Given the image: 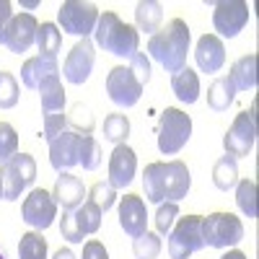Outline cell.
<instances>
[{
  "label": "cell",
  "instance_id": "6da1fadb",
  "mask_svg": "<svg viewBox=\"0 0 259 259\" xmlns=\"http://www.w3.org/2000/svg\"><path fill=\"white\" fill-rule=\"evenodd\" d=\"M189 184H192V177L184 161H166V163L156 161V163H148L143 171L145 197L153 205L184 200Z\"/></svg>",
  "mask_w": 259,
  "mask_h": 259
},
{
  "label": "cell",
  "instance_id": "7a4b0ae2",
  "mask_svg": "<svg viewBox=\"0 0 259 259\" xmlns=\"http://www.w3.org/2000/svg\"><path fill=\"white\" fill-rule=\"evenodd\" d=\"M189 26L182 18H171L166 29L156 31L148 39V52L153 60H158L168 73H179L182 68H187V52H189Z\"/></svg>",
  "mask_w": 259,
  "mask_h": 259
},
{
  "label": "cell",
  "instance_id": "3957f363",
  "mask_svg": "<svg viewBox=\"0 0 259 259\" xmlns=\"http://www.w3.org/2000/svg\"><path fill=\"white\" fill-rule=\"evenodd\" d=\"M94 39L104 52H109L114 57H124V60H133L138 55V47H140L138 29L124 24V21H119V16L112 13V11L99 13V24L94 29Z\"/></svg>",
  "mask_w": 259,
  "mask_h": 259
},
{
  "label": "cell",
  "instance_id": "277c9868",
  "mask_svg": "<svg viewBox=\"0 0 259 259\" xmlns=\"http://www.w3.org/2000/svg\"><path fill=\"white\" fill-rule=\"evenodd\" d=\"M192 138V119L177 106H166L158 122V150L163 156H177Z\"/></svg>",
  "mask_w": 259,
  "mask_h": 259
},
{
  "label": "cell",
  "instance_id": "5b68a950",
  "mask_svg": "<svg viewBox=\"0 0 259 259\" xmlns=\"http://www.w3.org/2000/svg\"><path fill=\"white\" fill-rule=\"evenodd\" d=\"M244 239V223L233 212H212L202 218V244L212 249H228Z\"/></svg>",
  "mask_w": 259,
  "mask_h": 259
},
{
  "label": "cell",
  "instance_id": "8992f818",
  "mask_svg": "<svg viewBox=\"0 0 259 259\" xmlns=\"http://www.w3.org/2000/svg\"><path fill=\"white\" fill-rule=\"evenodd\" d=\"M205 249L202 244V215H184L168 231V256L189 259L194 251Z\"/></svg>",
  "mask_w": 259,
  "mask_h": 259
},
{
  "label": "cell",
  "instance_id": "52a82bcc",
  "mask_svg": "<svg viewBox=\"0 0 259 259\" xmlns=\"http://www.w3.org/2000/svg\"><path fill=\"white\" fill-rule=\"evenodd\" d=\"M36 179V161L29 153H16L11 161L0 166V182H3V200H18L21 192L31 187Z\"/></svg>",
  "mask_w": 259,
  "mask_h": 259
},
{
  "label": "cell",
  "instance_id": "ba28073f",
  "mask_svg": "<svg viewBox=\"0 0 259 259\" xmlns=\"http://www.w3.org/2000/svg\"><path fill=\"white\" fill-rule=\"evenodd\" d=\"M57 18L65 34L89 39V34H94L99 24V8L94 3H83V0H68V3L60 6Z\"/></svg>",
  "mask_w": 259,
  "mask_h": 259
},
{
  "label": "cell",
  "instance_id": "9c48e42d",
  "mask_svg": "<svg viewBox=\"0 0 259 259\" xmlns=\"http://www.w3.org/2000/svg\"><path fill=\"white\" fill-rule=\"evenodd\" d=\"M254 143H256V114H254V106H251V109L236 114L233 124L223 135V148H226L228 156L244 158V156L251 153Z\"/></svg>",
  "mask_w": 259,
  "mask_h": 259
},
{
  "label": "cell",
  "instance_id": "30bf717a",
  "mask_svg": "<svg viewBox=\"0 0 259 259\" xmlns=\"http://www.w3.org/2000/svg\"><path fill=\"white\" fill-rule=\"evenodd\" d=\"M106 94H109V99L117 106L130 109V106H135L140 101L143 85L138 83V78L133 75V70H130V68L117 65V68H112L109 75H106Z\"/></svg>",
  "mask_w": 259,
  "mask_h": 259
},
{
  "label": "cell",
  "instance_id": "8fae6325",
  "mask_svg": "<svg viewBox=\"0 0 259 259\" xmlns=\"http://www.w3.org/2000/svg\"><path fill=\"white\" fill-rule=\"evenodd\" d=\"M21 215H24V223H29L36 231L50 228L57 218V202L52 197V192L31 189L29 197L24 200V205H21Z\"/></svg>",
  "mask_w": 259,
  "mask_h": 259
},
{
  "label": "cell",
  "instance_id": "7c38bea8",
  "mask_svg": "<svg viewBox=\"0 0 259 259\" xmlns=\"http://www.w3.org/2000/svg\"><path fill=\"white\" fill-rule=\"evenodd\" d=\"M246 24H249V6L244 3V0H223V3H215L212 26L221 36L233 39L239 31H244Z\"/></svg>",
  "mask_w": 259,
  "mask_h": 259
},
{
  "label": "cell",
  "instance_id": "4fadbf2b",
  "mask_svg": "<svg viewBox=\"0 0 259 259\" xmlns=\"http://www.w3.org/2000/svg\"><path fill=\"white\" fill-rule=\"evenodd\" d=\"M36 29H39V24H36V18L31 13H18V16L11 18L6 31L0 34V45L8 47L16 55H21L31 45H36Z\"/></svg>",
  "mask_w": 259,
  "mask_h": 259
},
{
  "label": "cell",
  "instance_id": "5bb4252c",
  "mask_svg": "<svg viewBox=\"0 0 259 259\" xmlns=\"http://www.w3.org/2000/svg\"><path fill=\"white\" fill-rule=\"evenodd\" d=\"M94 62H96V52H94V41L91 39H80L78 45L68 52V60L62 65V73L68 78V83L80 85L89 80L91 70H94Z\"/></svg>",
  "mask_w": 259,
  "mask_h": 259
},
{
  "label": "cell",
  "instance_id": "9a60e30c",
  "mask_svg": "<svg viewBox=\"0 0 259 259\" xmlns=\"http://www.w3.org/2000/svg\"><path fill=\"white\" fill-rule=\"evenodd\" d=\"M135 171H138V156L135 150L124 145H114L112 150V158H109V184L114 189H124L130 182L135 179Z\"/></svg>",
  "mask_w": 259,
  "mask_h": 259
},
{
  "label": "cell",
  "instance_id": "2e32d148",
  "mask_svg": "<svg viewBox=\"0 0 259 259\" xmlns=\"http://www.w3.org/2000/svg\"><path fill=\"white\" fill-rule=\"evenodd\" d=\"M78 148H80V135L65 130L60 138H55L50 143V163L55 171L65 174L70 171L73 166H78Z\"/></svg>",
  "mask_w": 259,
  "mask_h": 259
},
{
  "label": "cell",
  "instance_id": "e0dca14e",
  "mask_svg": "<svg viewBox=\"0 0 259 259\" xmlns=\"http://www.w3.org/2000/svg\"><path fill=\"white\" fill-rule=\"evenodd\" d=\"M119 226L124 228L127 236H143L148 231V210H145V202L138 194H124L122 202H119Z\"/></svg>",
  "mask_w": 259,
  "mask_h": 259
},
{
  "label": "cell",
  "instance_id": "ac0fdd59",
  "mask_svg": "<svg viewBox=\"0 0 259 259\" xmlns=\"http://www.w3.org/2000/svg\"><path fill=\"white\" fill-rule=\"evenodd\" d=\"M194 60H197V68L202 73H218L226 65V47L223 39L215 34H205L197 41V50H194Z\"/></svg>",
  "mask_w": 259,
  "mask_h": 259
},
{
  "label": "cell",
  "instance_id": "d6986e66",
  "mask_svg": "<svg viewBox=\"0 0 259 259\" xmlns=\"http://www.w3.org/2000/svg\"><path fill=\"white\" fill-rule=\"evenodd\" d=\"M52 197H55L57 205H62V210H75L85 197V187L78 177H73L70 171H65V174H60L57 182H55Z\"/></svg>",
  "mask_w": 259,
  "mask_h": 259
},
{
  "label": "cell",
  "instance_id": "ffe728a7",
  "mask_svg": "<svg viewBox=\"0 0 259 259\" xmlns=\"http://www.w3.org/2000/svg\"><path fill=\"white\" fill-rule=\"evenodd\" d=\"M60 75V65L57 60H45V57H29L21 68V80H24L26 89H39L47 78Z\"/></svg>",
  "mask_w": 259,
  "mask_h": 259
},
{
  "label": "cell",
  "instance_id": "44dd1931",
  "mask_svg": "<svg viewBox=\"0 0 259 259\" xmlns=\"http://www.w3.org/2000/svg\"><path fill=\"white\" fill-rule=\"evenodd\" d=\"M171 91L182 104H194L200 99V75L192 68H182L179 73H171Z\"/></svg>",
  "mask_w": 259,
  "mask_h": 259
},
{
  "label": "cell",
  "instance_id": "7402d4cb",
  "mask_svg": "<svg viewBox=\"0 0 259 259\" xmlns=\"http://www.w3.org/2000/svg\"><path fill=\"white\" fill-rule=\"evenodd\" d=\"M228 80L233 83L236 91H251L256 85V55H244L231 65Z\"/></svg>",
  "mask_w": 259,
  "mask_h": 259
},
{
  "label": "cell",
  "instance_id": "603a6c76",
  "mask_svg": "<svg viewBox=\"0 0 259 259\" xmlns=\"http://www.w3.org/2000/svg\"><path fill=\"white\" fill-rule=\"evenodd\" d=\"M161 18H163V6L156 3V0H140L135 6V29L145 31L153 36L161 26Z\"/></svg>",
  "mask_w": 259,
  "mask_h": 259
},
{
  "label": "cell",
  "instance_id": "cb8c5ba5",
  "mask_svg": "<svg viewBox=\"0 0 259 259\" xmlns=\"http://www.w3.org/2000/svg\"><path fill=\"white\" fill-rule=\"evenodd\" d=\"M236 99V89H233V83L228 80V75H221V78H215L210 83V89H207V106L212 112H226L228 106L233 104Z\"/></svg>",
  "mask_w": 259,
  "mask_h": 259
},
{
  "label": "cell",
  "instance_id": "d4e9b609",
  "mask_svg": "<svg viewBox=\"0 0 259 259\" xmlns=\"http://www.w3.org/2000/svg\"><path fill=\"white\" fill-rule=\"evenodd\" d=\"M36 47H39V57L45 60H57L60 47H62V34L55 24H41L36 29Z\"/></svg>",
  "mask_w": 259,
  "mask_h": 259
},
{
  "label": "cell",
  "instance_id": "484cf974",
  "mask_svg": "<svg viewBox=\"0 0 259 259\" xmlns=\"http://www.w3.org/2000/svg\"><path fill=\"white\" fill-rule=\"evenodd\" d=\"M236 182H239V163H236L233 156L226 153L212 166V184L218 187L221 192H228V189L236 187Z\"/></svg>",
  "mask_w": 259,
  "mask_h": 259
},
{
  "label": "cell",
  "instance_id": "4316f807",
  "mask_svg": "<svg viewBox=\"0 0 259 259\" xmlns=\"http://www.w3.org/2000/svg\"><path fill=\"white\" fill-rule=\"evenodd\" d=\"M36 91L41 96V109H45V114L62 112V106H65V89H62V83H60V75L47 78Z\"/></svg>",
  "mask_w": 259,
  "mask_h": 259
},
{
  "label": "cell",
  "instance_id": "83f0119b",
  "mask_svg": "<svg viewBox=\"0 0 259 259\" xmlns=\"http://www.w3.org/2000/svg\"><path fill=\"white\" fill-rule=\"evenodd\" d=\"M101 210L91 202V200H83L75 210H73V221H75V226H78V231L83 233V236H89V233H96L99 228H101Z\"/></svg>",
  "mask_w": 259,
  "mask_h": 259
},
{
  "label": "cell",
  "instance_id": "f1b7e54d",
  "mask_svg": "<svg viewBox=\"0 0 259 259\" xmlns=\"http://www.w3.org/2000/svg\"><path fill=\"white\" fill-rule=\"evenodd\" d=\"M18 259H47V241L39 231H29L18 241Z\"/></svg>",
  "mask_w": 259,
  "mask_h": 259
},
{
  "label": "cell",
  "instance_id": "f546056e",
  "mask_svg": "<svg viewBox=\"0 0 259 259\" xmlns=\"http://www.w3.org/2000/svg\"><path fill=\"white\" fill-rule=\"evenodd\" d=\"M130 138V119L124 114H109L104 119V140L114 143V145H124Z\"/></svg>",
  "mask_w": 259,
  "mask_h": 259
},
{
  "label": "cell",
  "instance_id": "4dcf8cb0",
  "mask_svg": "<svg viewBox=\"0 0 259 259\" xmlns=\"http://www.w3.org/2000/svg\"><path fill=\"white\" fill-rule=\"evenodd\" d=\"M236 202L246 218H256V184L251 179L236 182Z\"/></svg>",
  "mask_w": 259,
  "mask_h": 259
},
{
  "label": "cell",
  "instance_id": "1f68e13d",
  "mask_svg": "<svg viewBox=\"0 0 259 259\" xmlns=\"http://www.w3.org/2000/svg\"><path fill=\"white\" fill-rule=\"evenodd\" d=\"M78 163L85 171H96L101 163V148L91 135H80V148H78Z\"/></svg>",
  "mask_w": 259,
  "mask_h": 259
},
{
  "label": "cell",
  "instance_id": "d6a6232c",
  "mask_svg": "<svg viewBox=\"0 0 259 259\" xmlns=\"http://www.w3.org/2000/svg\"><path fill=\"white\" fill-rule=\"evenodd\" d=\"M68 117V127H70V133H78V135H91V130H94V114L89 106H83V104H75L70 114H65Z\"/></svg>",
  "mask_w": 259,
  "mask_h": 259
},
{
  "label": "cell",
  "instance_id": "836d02e7",
  "mask_svg": "<svg viewBox=\"0 0 259 259\" xmlns=\"http://www.w3.org/2000/svg\"><path fill=\"white\" fill-rule=\"evenodd\" d=\"M133 254L138 259H156L161 254V236L145 231L143 236H138V239L133 241Z\"/></svg>",
  "mask_w": 259,
  "mask_h": 259
},
{
  "label": "cell",
  "instance_id": "e575fe53",
  "mask_svg": "<svg viewBox=\"0 0 259 259\" xmlns=\"http://www.w3.org/2000/svg\"><path fill=\"white\" fill-rule=\"evenodd\" d=\"M89 200H91L101 212H106L109 207H114V202H117V189H114L109 182H96V184L91 187V192H89Z\"/></svg>",
  "mask_w": 259,
  "mask_h": 259
},
{
  "label": "cell",
  "instance_id": "d590c367",
  "mask_svg": "<svg viewBox=\"0 0 259 259\" xmlns=\"http://www.w3.org/2000/svg\"><path fill=\"white\" fill-rule=\"evenodd\" d=\"M18 153V135L8 122H0V166Z\"/></svg>",
  "mask_w": 259,
  "mask_h": 259
},
{
  "label": "cell",
  "instance_id": "8d00e7d4",
  "mask_svg": "<svg viewBox=\"0 0 259 259\" xmlns=\"http://www.w3.org/2000/svg\"><path fill=\"white\" fill-rule=\"evenodd\" d=\"M179 218V202H161L156 212V231L158 236H168V231L174 228Z\"/></svg>",
  "mask_w": 259,
  "mask_h": 259
},
{
  "label": "cell",
  "instance_id": "74e56055",
  "mask_svg": "<svg viewBox=\"0 0 259 259\" xmlns=\"http://www.w3.org/2000/svg\"><path fill=\"white\" fill-rule=\"evenodd\" d=\"M18 104V83L11 73L0 70V109H13Z\"/></svg>",
  "mask_w": 259,
  "mask_h": 259
},
{
  "label": "cell",
  "instance_id": "f35d334b",
  "mask_svg": "<svg viewBox=\"0 0 259 259\" xmlns=\"http://www.w3.org/2000/svg\"><path fill=\"white\" fill-rule=\"evenodd\" d=\"M65 130H68V117H65L62 112L45 114V133H41V138H45L47 143H52L55 138H60Z\"/></svg>",
  "mask_w": 259,
  "mask_h": 259
},
{
  "label": "cell",
  "instance_id": "ab89813d",
  "mask_svg": "<svg viewBox=\"0 0 259 259\" xmlns=\"http://www.w3.org/2000/svg\"><path fill=\"white\" fill-rule=\"evenodd\" d=\"M60 233H62L65 241H70V244H83L85 236L78 231V226H75V221H73V210H65V212H62V218H60Z\"/></svg>",
  "mask_w": 259,
  "mask_h": 259
},
{
  "label": "cell",
  "instance_id": "60d3db41",
  "mask_svg": "<svg viewBox=\"0 0 259 259\" xmlns=\"http://www.w3.org/2000/svg\"><path fill=\"white\" fill-rule=\"evenodd\" d=\"M127 68L133 70V75L138 78V83H140V85H145V83L150 80V60H148L143 52H138L133 60H130Z\"/></svg>",
  "mask_w": 259,
  "mask_h": 259
},
{
  "label": "cell",
  "instance_id": "b9f144b4",
  "mask_svg": "<svg viewBox=\"0 0 259 259\" xmlns=\"http://www.w3.org/2000/svg\"><path fill=\"white\" fill-rule=\"evenodd\" d=\"M80 259H109V251L104 249L101 241L91 239V241H85V246H83V256H80Z\"/></svg>",
  "mask_w": 259,
  "mask_h": 259
},
{
  "label": "cell",
  "instance_id": "7bdbcfd3",
  "mask_svg": "<svg viewBox=\"0 0 259 259\" xmlns=\"http://www.w3.org/2000/svg\"><path fill=\"white\" fill-rule=\"evenodd\" d=\"M13 18V6L8 3V0H0V34L6 31V26L11 24Z\"/></svg>",
  "mask_w": 259,
  "mask_h": 259
},
{
  "label": "cell",
  "instance_id": "ee69618b",
  "mask_svg": "<svg viewBox=\"0 0 259 259\" xmlns=\"http://www.w3.org/2000/svg\"><path fill=\"white\" fill-rule=\"evenodd\" d=\"M52 259H78V256H75V254H73L70 249H60V251H57V254H55Z\"/></svg>",
  "mask_w": 259,
  "mask_h": 259
},
{
  "label": "cell",
  "instance_id": "f6af8a7d",
  "mask_svg": "<svg viewBox=\"0 0 259 259\" xmlns=\"http://www.w3.org/2000/svg\"><path fill=\"white\" fill-rule=\"evenodd\" d=\"M221 259H246V254H244V251H239V249H233V251H228V254H223Z\"/></svg>",
  "mask_w": 259,
  "mask_h": 259
},
{
  "label": "cell",
  "instance_id": "bcb514c9",
  "mask_svg": "<svg viewBox=\"0 0 259 259\" xmlns=\"http://www.w3.org/2000/svg\"><path fill=\"white\" fill-rule=\"evenodd\" d=\"M0 197H3V182H0Z\"/></svg>",
  "mask_w": 259,
  "mask_h": 259
},
{
  "label": "cell",
  "instance_id": "7dc6e473",
  "mask_svg": "<svg viewBox=\"0 0 259 259\" xmlns=\"http://www.w3.org/2000/svg\"><path fill=\"white\" fill-rule=\"evenodd\" d=\"M0 259H6V256H3V254H0Z\"/></svg>",
  "mask_w": 259,
  "mask_h": 259
}]
</instances>
